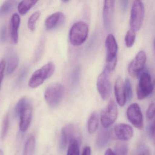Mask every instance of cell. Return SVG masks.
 I'll list each match as a JSON object with an SVG mask.
<instances>
[{
    "mask_svg": "<svg viewBox=\"0 0 155 155\" xmlns=\"http://www.w3.org/2000/svg\"><path fill=\"white\" fill-rule=\"evenodd\" d=\"M110 73L104 69L100 74L97 81V88L103 100L107 99L111 92V84L110 79Z\"/></svg>",
    "mask_w": 155,
    "mask_h": 155,
    "instance_id": "cell-9",
    "label": "cell"
},
{
    "mask_svg": "<svg viewBox=\"0 0 155 155\" xmlns=\"http://www.w3.org/2000/svg\"><path fill=\"white\" fill-rule=\"evenodd\" d=\"M144 7L141 1H135L132 4L130 25V29L136 31L139 30L144 19Z\"/></svg>",
    "mask_w": 155,
    "mask_h": 155,
    "instance_id": "cell-6",
    "label": "cell"
},
{
    "mask_svg": "<svg viewBox=\"0 0 155 155\" xmlns=\"http://www.w3.org/2000/svg\"><path fill=\"white\" fill-rule=\"evenodd\" d=\"M146 117L149 120H151L155 117V104L151 103L148 108L146 112Z\"/></svg>",
    "mask_w": 155,
    "mask_h": 155,
    "instance_id": "cell-30",
    "label": "cell"
},
{
    "mask_svg": "<svg viewBox=\"0 0 155 155\" xmlns=\"http://www.w3.org/2000/svg\"><path fill=\"white\" fill-rule=\"evenodd\" d=\"M15 114L19 117L21 131H27L30 125L32 114V105L28 98L23 97L18 101L15 107Z\"/></svg>",
    "mask_w": 155,
    "mask_h": 155,
    "instance_id": "cell-1",
    "label": "cell"
},
{
    "mask_svg": "<svg viewBox=\"0 0 155 155\" xmlns=\"http://www.w3.org/2000/svg\"><path fill=\"white\" fill-rule=\"evenodd\" d=\"M117 104L113 100H110L101 114V121L103 127L109 128L115 122L117 117Z\"/></svg>",
    "mask_w": 155,
    "mask_h": 155,
    "instance_id": "cell-8",
    "label": "cell"
},
{
    "mask_svg": "<svg viewBox=\"0 0 155 155\" xmlns=\"http://www.w3.org/2000/svg\"><path fill=\"white\" fill-rule=\"evenodd\" d=\"M98 115L97 112H92L88 120L87 129L88 131L90 134H93L97 129L99 126Z\"/></svg>",
    "mask_w": 155,
    "mask_h": 155,
    "instance_id": "cell-21",
    "label": "cell"
},
{
    "mask_svg": "<svg viewBox=\"0 0 155 155\" xmlns=\"http://www.w3.org/2000/svg\"><path fill=\"white\" fill-rule=\"evenodd\" d=\"M8 39V32L6 26H2L0 29V40L3 43L7 41Z\"/></svg>",
    "mask_w": 155,
    "mask_h": 155,
    "instance_id": "cell-31",
    "label": "cell"
},
{
    "mask_svg": "<svg viewBox=\"0 0 155 155\" xmlns=\"http://www.w3.org/2000/svg\"><path fill=\"white\" fill-rule=\"evenodd\" d=\"M114 1H105L103 8V21L104 26L107 30H109L111 26L114 13Z\"/></svg>",
    "mask_w": 155,
    "mask_h": 155,
    "instance_id": "cell-14",
    "label": "cell"
},
{
    "mask_svg": "<svg viewBox=\"0 0 155 155\" xmlns=\"http://www.w3.org/2000/svg\"><path fill=\"white\" fill-rule=\"evenodd\" d=\"M147 56L144 51H140L137 54L129 65L128 71L132 78H136L140 76L145 68Z\"/></svg>",
    "mask_w": 155,
    "mask_h": 155,
    "instance_id": "cell-10",
    "label": "cell"
},
{
    "mask_svg": "<svg viewBox=\"0 0 155 155\" xmlns=\"http://www.w3.org/2000/svg\"><path fill=\"white\" fill-rule=\"evenodd\" d=\"M154 86L151 76L147 72H143L140 77L137 88V98L140 100L148 97L153 91Z\"/></svg>",
    "mask_w": 155,
    "mask_h": 155,
    "instance_id": "cell-7",
    "label": "cell"
},
{
    "mask_svg": "<svg viewBox=\"0 0 155 155\" xmlns=\"http://www.w3.org/2000/svg\"><path fill=\"white\" fill-rule=\"evenodd\" d=\"M113 133L116 138L121 140H128L133 136L132 128L125 123L116 124L113 128Z\"/></svg>",
    "mask_w": 155,
    "mask_h": 155,
    "instance_id": "cell-13",
    "label": "cell"
},
{
    "mask_svg": "<svg viewBox=\"0 0 155 155\" xmlns=\"http://www.w3.org/2000/svg\"><path fill=\"white\" fill-rule=\"evenodd\" d=\"M128 2V1H120L121 7L123 11L125 12L127 10V8Z\"/></svg>",
    "mask_w": 155,
    "mask_h": 155,
    "instance_id": "cell-36",
    "label": "cell"
},
{
    "mask_svg": "<svg viewBox=\"0 0 155 155\" xmlns=\"http://www.w3.org/2000/svg\"><path fill=\"white\" fill-rule=\"evenodd\" d=\"M28 74V68H24L23 69V70H22V71H21L19 76L18 78V79H17V84H20L22 83V82H23L24 80H25V79L26 78Z\"/></svg>",
    "mask_w": 155,
    "mask_h": 155,
    "instance_id": "cell-32",
    "label": "cell"
},
{
    "mask_svg": "<svg viewBox=\"0 0 155 155\" xmlns=\"http://www.w3.org/2000/svg\"><path fill=\"white\" fill-rule=\"evenodd\" d=\"M147 133L150 137L154 138L155 135V122L154 120L148 126Z\"/></svg>",
    "mask_w": 155,
    "mask_h": 155,
    "instance_id": "cell-34",
    "label": "cell"
},
{
    "mask_svg": "<svg viewBox=\"0 0 155 155\" xmlns=\"http://www.w3.org/2000/svg\"><path fill=\"white\" fill-rule=\"evenodd\" d=\"M7 65L6 73L8 75L12 74L18 68L19 58L17 52L13 49H10L7 54Z\"/></svg>",
    "mask_w": 155,
    "mask_h": 155,
    "instance_id": "cell-17",
    "label": "cell"
},
{
    "mask_svg": "<svg viewBox=\"0 0 155 155\" xmlns=\"http://www.w3.org/2000/svg\"><path fill=\"white\" fill-rule=\"evenodd\" d=\"M128 150L127 144L119 142L115 146L114 152L115 155H127Z\"/></svg>",
    "mask_w": 155,
    "mask_h": 155,
    "instance_id": "cell-25",
    "label": "cell"
},
{
    "mask_svg": "<svg viewBox=\"0 0 155 155\" xmlns=\"http://www.w3.org/2000/svg\"><path fill=\"white\" fill-rule=\"evenodd\" d=\"M127 116L129 121L134 127L139 130L143 127V117L138 104L132 103L127 109Z\"/></svg>",
    "mask_w": 155,
    "mask_h": 155,
    "instance_id": "cell-11",
    "label": "cell"
},
{
    "mask_svg": "<svg viewBox=\"0 0 155 155\" xmlns=\"http://www.w3.org/2000/svg\"><path fill=\"white\" fill-rule=\"evenodd\" d=\"M36 147V139L33 135L28 138L24 147L23 155H34Z\"/></svg>",
    "mask_w": 155,
    "mask_h": 155,
    "instance_id": "cell-22",
    "label": "cell"
},
{
    "mask_svg": "<svg viewBox=\"0 0 155 155\" xmlns=\"http://www.w3.org/2000/svg\"><path fill=\"white\" fill-rule=\"evenodd\" d=\"M111 137V132L109 128H102L100 130L97 138V145L99 147H106Z\"/></svg>",
    "mask_w": 155,
    "mask_h": 155,
    "instance_id": "cell-19",
    "label": "cell"
},
{
    "mask_svg": "<svg viewBox=\"0 0 155 155\" xmlns=\"http://www.w3.org/2000/svg\"><path fill=\"white\" fill-rule=\"evenodd\" d=\"M106 62L104 69L110 72L114 70L117 62L118 46L116 39L112 34H109L106 38Z\"/></svg>",
    "mask_w": 155,
    "mask_h": 155,
    "instance_id": "cell-2",
    "label": "cell"
},
{
    "mask_svg": "<svg viewBox=\"0 0 155 155\" xmlns=\"http://www.w3.org/2000/svg\"><path fill=\"white\" fill-rule=\"evenodd\" d=\"M105 155H115V154L111 149L109 148L105 152Z\"/></svg>",
    "mask_w": 155,
    "mask_h": 155,
    "instance_id": "cell-38",
    "label": "cell"
},
{
    "mask_svg": "<svg viewBox=\"0 0 155 155\" xmlns=\"http://www.w3.org/2000/svg\"><path fill=\"white\" fill-rule=\"evenodd\" d=\"M136 31L130 29L127 32L125 38V43L128 48H130L133 46L136 39Z\"/></svg>",
    "mask_w": 155,
    "mask_h": 155,
    "instance_id": "cell-27",
    "label": "cell"
},
{
    "mask_svg": "<svg viewBox=\"0 0 155 155\" xmlns=\"http://www.w3.org/2000/svg\"><path fill=\"white\" fill-rule=\"evenodd\" d=\"M76 128L72 124H68L64 126L61 132L59 147L61 150L65 149L68 144L73 139L77 138L75 137Z\"/></svg>",
    "mask_w": 155,
    "mask_h": 155,
    "instance_id": "cell-12",
    "label": "cell"
},
{
    "mask_svg": "<svg viewBox=\"0 0 155 155\" xmlns=\"http://www.w3.org/2000/svg\"><path fill=\"white\" fill-rule=\"evenodd\" d=\"M65 15L60 12H55L49 16L45 21V27L48 30H51L63 24L65 21Z\"/></svg>",
    "mask_w": 155,
    "mask_h": 155,
    "instance_id": "cell-16",
    "label": "cell"
},
{
    "mask_svg": "<svg viewBox=\"0 0 155 155\" xmlns=\"http://www.w3.org/2000/svg\"><path fill=\"white\" fill-rule=\"evenodd\" d=\"M55 70V66L52 62H48L32 74L29 81V86L32 88L39 87L46 80L53 75Z\"/></svg>",
    "mask_w": 155,
    "mask_h": 155,
    "instance_id": "cell-4",
    "label": "cell"
},
{
    "mask_svg": "<svg viewBox=\"0 0 155 155\" xmlns=\"http://www.w3.org/2000/svg\"><path fill=\"white\" fill-rule=\"evenodd\" d=\"M20 21L18 14L15 13L12 15L11 21L10 35L12 40L14 44H17L18 41V29Z\"/></svg>",
    "mask_w": 155,
    "mask_h": 155,
    "instance_id": "cell-18",
    "label": "cell"
},
{
    "mask_svg": "<svg viewBox=\"0 0 155 155\" xmlns=\"http://www.w3.org/2000/svg\"><path fill=\"white\" fill-rule=\"evenodd\" d=\"M125 89L127 101H130L132 98V90L130 81L128 78L126 79L125 82Z\"/></svg>",
    "mask_w": 155,
    "mask_h": 155,
    "instance_id": "cell-29",
    "label": "cell"
},
{
    "mask_svg": "<svg viewBox=\"0 0 155 155\" xmlns=\"http://www.w3.org/2000/svg\"><path fill=\"white\" fill-rule=\"evenodd\" d=\"M139 155H150L149 150L147 148L145 149L142 150Z\"/></svg>",
    "mask_w": 155,
    "mask_h": 155,
    "instance_id": "cell-37",
    "label": "cell"
},
{
    "mask_svg": "<svg viewBox=\"0 0 155 155\" xmlns=\"http://www.w3.org/2000/svg\"><path fill=\"white\" fill-rule=\"evenodd\" d=\"M16 1H6L0 7V17H5L12 12L17 7Z\"/></svg>",
    "mask_w": 155,
    "mask_h": 155,
    "instance_id": "cell-20",
    "label": "cell"
},
{
    "mask_svg": "<svg viewBox=\"0 0 155 155\" xmlns=\"http://www.w3.org/2000/svg\"><path fill=\"white\" fill-rule=\"evenodd\" d=\"M64 88L61 84L58 83L51 84L46 89L44 98L47 103L51 107H58L62 99Z\"/></svg>",
    "mask_w": 155,
    "mask_h": 155,
    "instance_id": "cell-5",
    "label": "cell"
},
{
    "mask_svg": "<svg viewBox=\"0 0 155 155\" xmlns=\"http://www.w3.org/2000/svg\"><path fill=\"white\" fill-rule=\"evenodd\" d=\"M67 155H80L79 143L77 138L70 142Z\"/></svg>",
    "mask_w": 155,
    "mask_h": 155,
    "instance_id": "cell-24",
    "label": "cell"
},
{
    "mask_svg": "<svg viewBox=\"0 0 155 155\" xmlns=\"http://www.w3.org/2000/svg\"><path fill=\"white\" fill-rule=\"evenodd\" d=\"M82 155H91V150L90 147L86 146L83 149Z\"/></svg>",
    "mask_w": 155,
    "mask_h": 155,
    "instance_id": "cell-35",
    "label": "cell"
},
{
    "mask_svg": "<svg viewBox=\"0 0 155 155\" xmlns=\"http://www.w3.org/2000/svg\"><path fill=\"white\" fill-rule=\"evenodd\" d=\"M89 29L84 21H79L73 24L70 30L69 39L73 46L82 45L87 38Z\"/></svg>",
    "mask_w": 155,
    "mask_h": 155,
    "instance_id": "cell-3",
    "label": "cell"
},
{
    "mask_svg": "<svg viewBox=\"0 0 155 155\" xmlns=\"http://www.w3.org/2000/svg\"><path fill=\"white\" fill-rule=\"evenodd\" d=\"M114 92L117 103L120 107H123L127 102L125 82L120 77L116 80L114 85Z\"/></svg>",
    "mask_w": 155,
    "mask_h": 155,
    "instance_id": "cell-15",
    "label": "cell"
},
{
    "mask_svg": "<svg viewBox=\"0 0 155 155\" xmlns=\"http://www.w3.org/2000/svg\"><path fill=\"white\" fill-rule=\"evenodd\" d=\"M41 15L39 11H36L29 18L28 20V27L30 30L34 31L36 28V24L37 21Z\"/></svg>",
    "mask_w": 155,
    "mask_h": 155,
    "instance_id": "cell-26",
    "label": "cell"
},
{
    "mask_svg": "<svg viewBox=\"0 0 155 155\" xmlns=\"http://www.w3.org/2000/svg\"><path fill=\"white\" fill-rule=\"evenodd\" d=\"M6 66V63L5 61L2 60L0 62V89L4 78V72Z\"/></svg>",
    "mask_w": 155,
    "mask_h": 155,
    "instance_id": "cell-33",
    "label": "cell"
},
{
    "mask_svg": "<svg viewBox=\"0 0 155 155\" xmlns=\"http://www.w3.org/2000/svg\"><path fill=\"white\" fill-rule=\"evenodd\" d=\"M9 118L8 115H6L3 119L2 122V129L1 138L3 140L7 136L9 127Z\"/></svg>",
    "mask_w": 155,
    "mask_h": 155,
    "instance_id": "cell-28",
    "label": "cell"
},
{
    "mask_svg": "<svg viewBox=\"0 0 155 155\" xmlns=\"http://www.w3.org/2000/svg\"><path fill=\"white\" fill-rule=\"evenodd\" d=\"M37 1L25 0L20 2L18 6V10L21 15H24L36 4Z\"/></svg>",
    "mask_w": 155,
    "mask_h": 155,
    "instance_id": "cell-23",
    "label": "cell"
},
{
    "mask_svg": "<svg viewBox=\"0 0 155 155\" xmlns=\"http://www.w3.org/2000/svg\"><path fill=\"white\" fill-rule=\"evenodd\" d=\"M0 155H4L3 151L2 150H0Z\"/></svg>",
    "mask_w": 155,
    "mask_h": 155,
    "instance_id": "cell-39",
    "label": "cell"
}]
</instances>
